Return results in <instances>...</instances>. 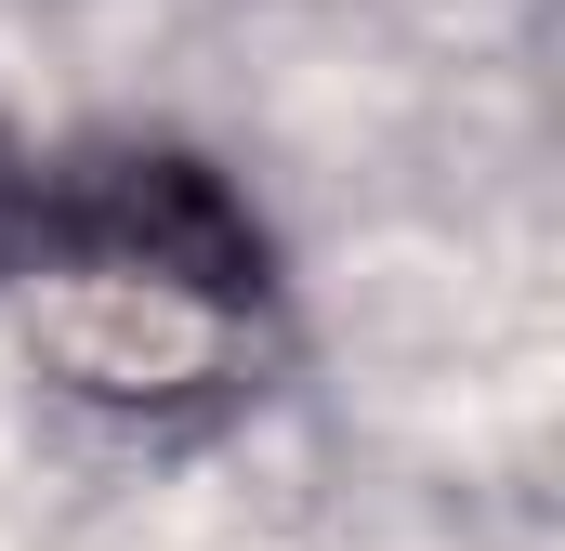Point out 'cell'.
Wrapping results in <instances>:
<instances>
[{"label": "cell", "instance_id": "cell-1", "mask_svg": "<svg viewBox=\"0 0 565 551\" xmlns=\"http://www.w3.org/2000/svg\"><path fill=\"white\" fill-rule=\"evenodd\" d=\"M13 276H106V289H171L211 315H264L277 250L250 224V197L198 158V144H79L53 171H26V237Z\"/></svg>", "mask_w": 565, "mask_h": 551}, {"label": "cell", "instance_id": "cell-2", "mask_svg": "<svg viewBox=\"0 0 565 551\" xmlns=\"http://www.w3.org/2000/svg\"><path fill=\"white\" fill-rule=\"evenodd\" d=\"M13 237H26V158L0 144V276H13Z\"/></svg>", "mask_w": 565, "mask_h": 551}]
</instances>
